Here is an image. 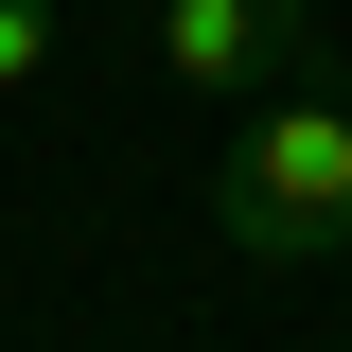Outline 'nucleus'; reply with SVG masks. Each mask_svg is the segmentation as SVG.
Masks as SVG:
<instances>
[{"mask_svg":"<svg viewBox=\"0 0 352 352\" xmlns=\"http://www.w3.org/2000/svg\"><path fill=\"white\" fill-rule=\"evenodd\" d=\"M212 229L247 264H352V106L335 88H264L212 176Z\"/></svg>","mask_w":352,"mask_h":352,"instance_id":"f257e3e1","label":"nucleus"},{"mask_svg":"<svg viewBox=\"0 0 352 352\" xmlns=\"http://www.w3.org/2000/svg\"><path fill=\"white\" fill-rule=\"evenodd\" d=\"M159 71L194 106H264L317 71V0H159Z\"/></svg>","mask_w":352,"mask_h":352,"instance_id":"f03ea898","label":"nucleus"},{"mask_svg":"<svg viewBox=\"0 0 352 352\" xmlns=\"http://www.w3.org/2000/svg\"><path fill=\"white\" fill-rule=\"evenodd\" d=\"M53 71V0H0V88H36Z\"/></svg>","mask_w":352,"mask_h":352,"instance_id":"7ed1b4c3","label":"nucleus"},{"mask_svg":"<svg viewBox=\"0 0 352 352\" xmlns=\"http://www.w3.org/2000/svg\"><path fill=\"white\" fill-rule=\"evenodd\" d=\"M335 106H352V53H335Z\"/></svg>","mask_w":352,"mask_h":352,"instance_id":"20e7f679","label":"nucleus"}]
</instances>
